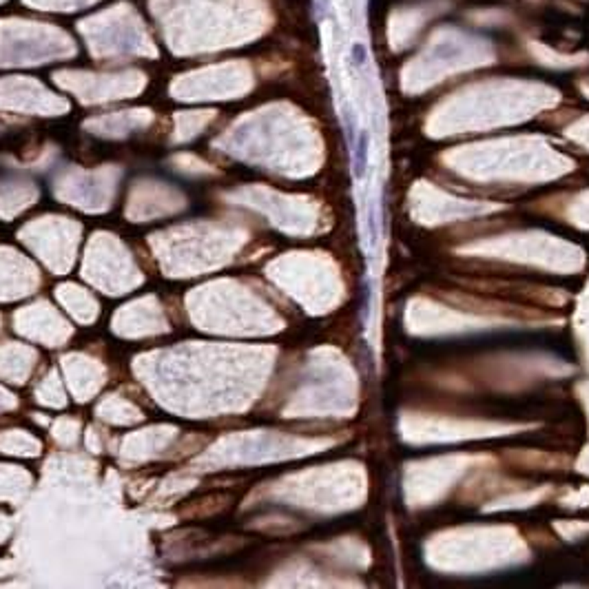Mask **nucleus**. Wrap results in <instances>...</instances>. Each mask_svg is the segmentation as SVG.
<instances>
[{"instance_id": "obj_1", "label": "nucleus", "mask_w": 589, "mask_h": 589, "mask_svg": "<svg viewBox=\"0 0 589 589\" xmlns=\"http://www.w3.org/2000/svg\"><path fill=\"white\" fill-rule=\"evenodd\" d=\"M365 162H368V133L363 131L359 135V144H357V153H354V173L357 176H363Z\"/></svg>"}, {"instance_id": "obj_2", "label": "nucleus", "mask_w": 589, "mask_h": 589, "mask_svg": "<svg viewBox=\"0 0 589 589\" xmlns=\"http://www.w3.org/2000/svg\"><path fill=\"white\" fill-rule=\"evenodd\" d=\"M352 62H354V67H363L365 64V47L359 45V43L352 45Z\"/></svg>"}]
</instances>
